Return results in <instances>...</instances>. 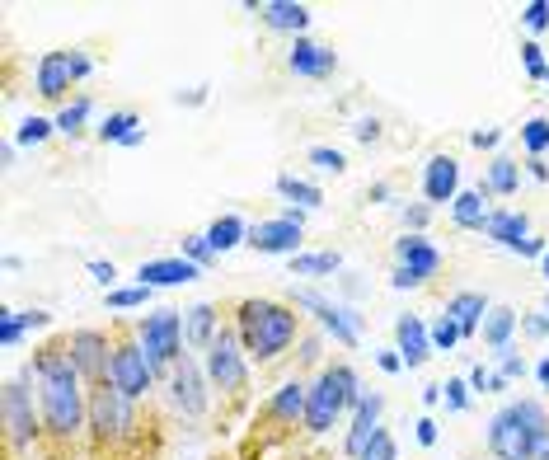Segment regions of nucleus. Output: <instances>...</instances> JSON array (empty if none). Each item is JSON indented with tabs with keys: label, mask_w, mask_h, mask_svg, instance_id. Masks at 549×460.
<instances>
[{
	"label": "nucleus",
	"mask_w": 549,
	"mask_h": 460,
	"mask_svg": "<svg viewBox=\"0 0 549 460\" xmlns=\"http://www.w3.org/2000/svg\"><path fill=\"white\" fill-rule=\"evenodd\" d=\"M33 376H38V390H43V423L52 437L61 442H71L80 428H85V418H90V399H85V376L76 371L71 353H66V343L61 348H43V353L33 357Z\"/></svg>",
	"instance_id": "f257e3e1"
},
{
	"label": "nucleus",
	"mask_w": 549,
	"mask_h": 460,
	"mask_svg": "<svg viewBox=\"0 0 549 460\" xmlns=\"http://www.w3.org/2000/svg\"><path fill=\"white\" fill-rule=\"evenodd\" d=\"M488 451L498 460H549V414L540 399H517L493 414Z\"/></svg>",
	"instance_id": "f03ea898"
},
{
	"label": "nucleus",
	"mask_w": 549,
	"mask_h": 460,
	"mask_svg": "<svg viewBox=\"0 0 549 460\" xmlns=\"http://www.w3.org/2000/svg\"><path fill=\"white\" fill-rule=\"evenodd\" d=\"M240 343L249 357H259V362H273L277 353H287V343L296 338V310L277 306V301H259V296H249L240 301Z\"/></svg>",
	"instance_id": "7ed1b4c3"
},
{
	"label": "nucleus",
	"mask_w": 549,
	"mask_h": 460,
	"mask_svg": "<svg viewBox=\"0 0 549 460\" xmlns=\"http://www.w3.org/2000/svg\"><path fill=\"white\" fill-rule=\"evenodd\" d=\"M357 376L352 367H324L320 381L310 385V404H305V428L310 432H329L338 423V414L357 404Z\"/></svg>",
	"instance_id": "20e7f679"
},
{
	"label": "nucleus",
	"mask_w": 549,
	"mask_h": 460,
	"mask_svg": "<svg viewBox=\"0 0 549 460\" xmlns=\"http://www.w3.org/2000/svg\"><path fill=\"white\" fill-rule=\"evenodd\" d=\"M137 343L146 348V357H151V367H174L179 362V343H183V320L179 310H155V315H146V320L137 324Z\"/></svg>",
	"instance_id": "39448f33"
},
{
	"label": "nucleus",
	"mask_w": 549,
	"mask_h": 460,
	"mask_svg": "<svg viewBox=\"0 0 549 460\" xmlns=\"http://www.w3.org/2000/svg\"><path fill=\"white\" fill-rule=\"evenodd\" d=\"M207 381L216 385V390H244V381H249V367H244V343L230 329H221V334L212 338V348H207Z\"/></svg>",
	"instance_id": "423d86ee"
},
{
	"label": "nucleus",
	"mask_w": 549,
	"mask_h": 460,
	"mask_svg": "<svg viewBox=\"0 0 549 460\" xmlns=\"http://www.w3.org/2000/svg\"><path fill=\"white\" fill-rule=\"evenodd\" d=\"M66 353H71L76 371L94 390L113 381V353H108V338L99 334V329H76V334L66 338Z\"/></svg>",
	"instance_id": "0eeeda50"
},
{
	"label": "nucleus",
	"mask_w": 549,
	"mask_h": 460,
	"mask_svg": "<svg viewBox=\"0 0 549 460\" xmlns=\"http://www.w3.org/2000/svg\"><path fill=\"white\" fill-rule=\"evenodd\" d=\"M395 254H399V268L390 282H395L399 292H404V287H423L427 277L442 268V249L432 245V240H423V235H404L395 245Z\"/></svg>",
	"instance_id": "6e6552de"
},
{
	"label": "nucleus",
	"mask_w": 549,
	"mask_h": 460,
	"mask_svg": "<svg viewBox=\"0 0 549 460\" xmlns=\"http://www.w3.org/2000/svg\"><path fill=\"white\" fill-rule=\"evenodd\" d=\"M291 301L301 310H315V320L324 324V334H334L343 348H357L362 343V320L352 315L348 306H338V301H329V296H320V292H291Z\"/></svg>",
	"instance_id": "1a4fd4ad"
},
{
	"label": "nucleus",
	"mask_w": 549,
	"mask_h": 460,
	"mask_svg": "<svg viewBox=\"0 0 549 460\" xmlns=\"http://www.w3.org/2000/svg\"><path fill=\"white\" fill-rule=\"evenodd\" d=\"M108 385L127 399H141L155 385V367L141 343H118V348H113V381Z\"/></svg>",
	"instance_id": "9d476101"
},
{
	"label": "nucleus",
	"mask_w": 549,
	"mask_h": 460,
	"mask_svg": "<svg viewBox=\"0 0 549 460\" xmlns=\"http://www.w3.org/2000/svg\"><path fill=\"white\" fill-rule=\"evenodd\" d=\"M301 230H305V212L301 207H287L282 216L259 221V226L249 230V245L259 249V254H291V259H296V249H301Z\"/></svg>",
	"instance_id": "9b49d317"
},
{
	"label": "nucleus",
	"mask_w": 549,
	"mask_h": 460,
	"mask_svg": "<svg viewBox=\"0 0 549 460\" xmlns=\"http://www.w3.org/2000/svg\"><path fill=\"white\" fill-rule=\"evenodd\" d=\"M5 437H10L15 451H24L38 437V414H33V395L24 385V376L5 381Z\"/></svg>",
	"instance_id": "f8f14e48"
},
{
	"label": "nucleus",
	"mask_w": 549,
	"mask_h": 460,
	"mask_svg": "<svg viewBox=\"0 0 549 460\" xmlns=\"http://www.w3.org/2000/svg\"><path fill=\"white\" fill-rule=\"evenodd\" d=\"M90 428L99 432V437H122L127 428H137L132 423V399L118 395L113 385H99V390H90Z\"/></svg>",
	"instance_id": "ddd939ff"
},
{
	"label": "nucleus",
	"mask_w": 549,
	"mask_h": 460,
	"mask_svg": "<svg viewBox=\"0 0 549 460\" xmlns=\"http://www.w3.org/2000/svg\"><path fill=\"white\" fill-rule=\"evenodd\" d=\"M202 376L207 367H198L193 357H179L174 367H169V390H174V409L188 418H198L207 409V390H202Z\"/></svg>",
	"instance_id": "4468645a"
},
{
	"label": "nucleus",
	"mask_w": 549,
	"mask_h": 460,
	"mask_svg": "<svg viewBox=\"0 0 549 460\" xmlns=\"http://www.w3.org/2000/svg\"><path fill=\"white\" fill-rule=\"evenodd\" d=\"M287 66L305 80H324V76H334L338 71V52L334 47H324V43H310V38H296Z\"/></svg>",
	"instance_id": "2eb2a0df"
},
{
	"label": "nucleus",
	"mask_w": 549,
	"mask_h": 460,
	"mask_svg": "<svg viewBox=\"0 0 549 460\" xmlns=\"http://www.w3.org/2000/svg\"><path fill=\"white\" fill-rule=\"evenodd\" d=\"M423 193H427V207L460 198V165L451 160V155H432V160H427V169H423Z\"/></svg>",
	"instance_id": "dca6fc26"
},
{
	"label": "nucleus",
	"mask_w": 549,
	"mask_h": 460,
	"mask_svg": "<svg viewBox=\"0 0 549 460\" xmlns=\"http://www.w3.org/2000/svg\"><path fill=\"white\" fill-rule=\"evenodd\" d=\"M381 409H385L381 395H362V399H357V418H352V428H348V456L352 460H362V451L371 446V437L381 432Z\"/></svg>",
	"instance_id": "f3484780"
},
{
	"label": "nucleus",
	"mask_w": 549,
	"mask_h": 460,
	"mask_svg": "<svg viewBox=\"0 0 549 460\" xmlns=\"http://www.w3.org/2000/svg\"><path fill=\"white\" fill-rule=\"evenodd\" d=\"M198 273H202V268H198V263H188L183 254H179V259H146L137 268L141 287H151V292H155V287H183V282H193Z\"/></svg>",
	"instance_id": "a211bd4d"
},
{
	"label": "nucleus",
	"mask_w": 549,
	"mask_h": 460,
	"mask_svg": "<svg viewBox=\"0 0 549 460\" xmlns=\"http://www.w3.org/2000/svg\"><path fill=\"white\" fill-rule=\"evenodd\" d=\"M395 343H399L404 367H423L427 353H432V334L423 329V320H418V315H399V320H395Z\"/></svg>",
	"instance_id": "6ab92c4d"
},
{
	"label": "nucleus",
	"mask_w": 549,
	"mask_h": 460,
	"mask_svg": "<svg viewBox=\"0 0 549 460\" xmlns=\"http://www.w3.org/2000/svg\"><path fill=\"white\" fill-rule=\"evenodd\" d=\"M249 10L277 33H301L305 24H310V10L296 5V0H268V5H249Z\"/></svg>",
	"instance_id": "aec40b11"
},
{
	"label": "nucleus",
	"mask_w": 549,
	"mask_h": 460,
	"mask_svg": "<svg viewBox=\"0 0 549 460\" xmlns=\"http://www.w3.org/2000/svg\"><path fill=\"white\" fill-rule=\"evenodd\" d=\"M71 52H47L43 62H38V94L43 99H61V94L71 90Z\"/></svg>",
	"instance_id": "412c9836"
},
{
	"label": "nucleus",
	"mask_w": 549,
	"mask_h": 460,
	"mask_svg": "<svg viewBox=\"0 0 549 460\" xmlns=\"http://www.w3.org/2000/svg\"><path fill=\"white\" fill-rule=\"evenodd\" d=\"M484 235H488V240H498L503 249H512V254H517L521 240H531V221H526L521 212H488Z\"/></svg>",
	"instance_id": "4be33fe9"
},
{
	"label": "nucleus",
	"mask_w": 549,
	"mask_h": 460,
	"mask_svg": "<svg viewBox=\"0 0 549 460\" xmlns=\"http://www.w3.org/2000/svg\"><path fill=\"white\" fill-rule=\"evenodd\" d=\"M305 404H310V385L282 381L273 390V399H268V414L282 418V423H296V418H305Z\"/></svg>",
	"instance_id": "5701e85b"
},
{
	"label": "nucleus",
	"mask_w": 549,
	"mask_h": 460,
	"mask_svg": "<svg viewBox=\"0 0 549 460\" xmlns=\"http://www.w3.org/2000/svg\"><path fill=\"white\" fill-rule=\"evenodd\" d=\"M488 310H493V306H488V301H484L479 292H456L451 301H446V315H451V320L460 324V334H465V338H470L474 329H479V324L488 320Z\"/></svg>",
	"instance_id": "b1692460"
},
{
	"label": "nucleus",
	"mask_w": 549,
	"mask_h": 460,
	"mask_svg": "<svg viewBox=\"0 0 549 460\" xmlns=\"http://www.w3.org/2000/svg\"><path fill=\"white\" fill-rule=\"evenodd\" d=\"M207 245H212V254H226V249H235V245H249V226H244L235 212L216 216L212 226H207Z\"/></svg>",
	"instance_id": "393cba45"
},
{
	"label": "nucleus",
	"mask_w": 549,
	"mask_h": 460,
	"mask_svg": "<svg viewBox=\"0 0 549 460\" xmlns=\"http://www.w3.org/2000/svg\"><path fill=\"white\" fill-rule=\"evenodd\" d=\"M517 310L512 306H493L484 320V343L493 348V353H503V348H512V334H517Z\"/></svg>",
	"instance_id": "a878e982"
},
{
	"label": "nucleus",
	"mask_w": 549,
	"mask_h": 460,
	"mask_svg": "<svg viewBox=\"0 0 549 460\" xmlns=\"http://www.w3.org/2000/svg\"><path fill=\"white\" fill-rule=\"evenodd\" d=\"M137 113L132 108H118V113H108L104 127H99V141H118V146H141V132H137Z\"/></svg>",
	"instance_id": "bb28decb"
},
{
	"label": "nucleus",
	"mask_w": 549,
	"mask_h": 460,
	"mask_svg": "<svg viewBox=\"0 0 549 460\" xmlns=\"http://www.w3.org/2000/svg\"><path fill=\"white\" fill-rule=\"evenodd\" d=\"M183 338L193 343V348H212V338H216V306H193L188 310V320H183Z\"/></svg>",
	"instance_id": "cd10ccee"
},
{
	"label": "nucleus",
	"mask_w": 549,
	"mask_h": 460,
	"mask_svg": "<svg viewBox=\"0 0 549 460\" xmlns=\"http://www.w3.org/2000/svg\"><path fill=\"white\" fill-rule=\"evenodd\" d=\"M277 193L287 202H296V207H320L324 193L310 179H296V174H277Z\"/></svg>",
	"instance_id": "c85d7f7f"
},
{
	"label": "nucleus",
	"mask_w": 549,
	"mask_h": 460,
	"mask_svg": "<svg viewBox=\"0 0 549 460\" xmlns=\"http://www.w3.org/2000/svg\"><path fill=\"white\" fill-rule=\"evenodd\" d=\"M451 212H456V226H465V230H484V221H488L484 193H460V198L451 202Z\"/></svg>",
	"instance_id": "c756f323"
},
{
	"label": "nucleus",
	"mask_w": 549,
	"mask_h": 460,
	"mask_svg": "<svg viewBox=\"0 0 549 460\" xmlns=\"http://www.w3.org/2000/svg\"><path fill=\"white\" fill-rule=\"evenodd\" d=\"M517 184H521V169H517V160H507V155H498L493 165H488V193H517Z\"/></svg>",
	"instance_id": "7c9ffc66"
},
{
	"label": "nucleus",
	"mask_w": 549,
	"mask_h": 460,
	"mask_svg": "<svg viewBox=\"0 0 549 460\" xmlns=\"http://www.w3.org/2000/svg\"><path fill=\"white\" fill-rule=\"evenodd\" d=\"M338 254H296L291 259V277H320V273H334L338 268Z\"/></svg>",
	"instance_id": "2f4dec72"
},
{
	"label": "nucleus",
	"mask_w": 549,
	"mask_h": 460,
	"mask_svg": "<svg viewBox=\"0 0 549 460\" xmlns=\"http://www.w3.org/2000/svg\"><path fill=\"white\" fill-rule=\"evenodd\" d=\"M521 146L531 151V160H540L549 151V118H531V123L521 127Z\"/></svg>",
	"instance_id": "473e14b6"
},
{
	"label": "nucleus",
	"mask_w": 549,
	"mask_h": 460,
	"mask_svg": "<svg viewBox=\"0 0 549 460\" xmlns=\"http://www.w3.org/2000/svg\"><path fill=\"white\" fill-rule=\"evenodd\" d=\"M151 301V287H113L108 292V310H137V306H146Z\"/></svg>",
	"instance_id": "72a5a7b5"
},
{
	"label": "nucleus",
	"mask_w": 549,
	"mask_h": 460,
	"mask_svg": "<svg viewBox=\"0 0 549 460\" xmlns=\"http://www.w3.org/2000/svg\"><path fill=\"white\" fill-rule=\"evenodd\" d=\"M85 118H90V99H76V104H66V108L57 113V132L76 137L80 127H85Z\"/></svg>",
	"instance_id": "f704fd0d"
},
{
	"label": "nucleus",
	"mask_w": 549,
	"mask_h": 460,
	"mask_svg": "<svg viewBox=\"0 0 549 460\" xmlns=\"http://www.w3.org/2000/svg\"><path fill=\"white\" fill-rule=\"evenodd\" d=\"M52 132H57V123H47V118H24L19 132H15V141H19V146H43Z\"/></svg>",
	"instance_id": "c9c22d12"
},
{
	"label": "nucleus",
	"mask_w": 549,
	"mask_h": 460,
	"mask_svg": "<svg viewBox=\"0 0 549 460\" xmlns=\"http://www.w3.org/2000/svg\"><path fill=\"white\" fill-rule=\"evenodd\" d=\"M24 329H29L24 310H0V343H5V348H15L19 338H24Z\"/></svg>",
	"instance_id": "e433bc0d"
},
{
	"label": "nucleus",
	"mask_w": 549,
	"mask_h": 460,
	"mask_svg": "<svg viewBox=\"0 0 549 460\" xmlns=\"http://www.w3.org/2000/svg\"><path fill=\"white\" fill-rule=\"evenodd\" d=\"M460 338H465V334H460V324L451 320V315H442V320L432 324V348H442V353H451V348H456Z\"/></svg>",
	"instance_id": "4c0bfd02"
},
{
	"label": "nucleus",
	"mask_w": 549,
	"mask_h": 460,
	"mask_svg": "<svg viewBox=\"0 0 549 460\" xmlns=\"http://www.w3.org/2000/svg\"><path fill=\"white\" fill-rule=\"evenodd\" d=\"M521 66L531 80H545L549 76V62H545V47L540 43H521Z\"/></svg>",
	"instance_id": "58836bf2"
},
{
	"label": "nucleus",
	"mask_w": 549,
	"mask_h": 460,
	"mask_svg": "<svg viewBox=\"0 0 549 460\" xmlns=\"http://www.w3.org/2000/svg\"><path fill=\"white\" fill-rule=\"evenodd\" d=\"M310 165L324 169V174H343L348 160H343V151H334V146H310Z\"/></svg>",
	"instance_id": "ea45409f"
},
{
	"label": "nucleus",
	"mask_w": 549,
	"mask_h": 460,
	"mask_svg": "<svg viewBox=\"0 0 549 460\" xmlns=\"http://www.w3.org/2000/svg\"><path fill=\"white\" fill-rule=\"evenodd\" d=\"M183 259L198 263V268H207V263L216 259L212 245H207V235H183Z\"/></svg>",
	"instance_id": "a19ab883"
},
{
	"label": "nucleus",
	"mask_w": 549,
	"mask_h": 460,
	"mask_svg": "<svg viewBox=\"0 0 549 460\" xmlns=\"http://www.w3.org/2000/svg\"><path fill=\"white\" fill-rule=\"evenodd\" d=\"M362 460H399V451H395V437H390V432H376V437H371V446H366L362 451Z\"/></svg>",
	"instance_id": "79ce46f5"
},
{
	"label": "nucleus",
	"mask_w": 549,
	"mask_h": 460,
	"mask_svg": "<svg viewBox=\"0 0 549 460\" xmlns=\"http://www.w3.org/2000/svg\"><path fill=\"white\" fill-rule=\"evenodd\" d=\"M442 399H446V409H451V414H465V404H470V381H446Z\"/></svg>",
	"instance_id": "37998d69"
},
{
	"label": "nucleus",
	"mask_w": 549,
	"mask_h": 460,
	"mask_svg": "<svg viewBox=\"0 0 549 460\" xmlns=\"http://www.w3.org/2000/svg\"><path fill=\"white\" fill-rule=\"evenodd\" d=\"M521 24L531 33L549 29V0H531V5H521Z\"/></svg>",
	"instance_id": "c03bdc74"
},
{
	"label": "nucleus",
	"mask_w": 549,
	"mask_h": 460,
	"mask_svg": "<svg viewBox=\"0 0 549 460\" xmlns=\"http://www.w3.org/2000/svg\"><path fill=\"white\" fill-rule=\"evenodd\" d=\"M493 357H498V376H507V381L526 376V362H521L517 348H503V353H493Z\"/></svg>",
	"instance_id": "a18cd8bd"
},
{
	"label": "nucleus",
	"mask_w": 549,
	"mask_h": 460,
	"mask_svg": "<svg viewBox=\"0 0 549 460\" xmlns=\"http://www.w3.org/2000/svg\"><path fill=\"white\" fill-rule=\"evenodd\" d=\"M90 277H94V282H104L108 292H113V282H118V268H113L108 259H90Z\"/></svg>",
	"instance_id": "49530a36"
},
{
	"label": "nucleus",
	"mask_w": 549,
	"mask_h": 460,
	"mask_svg": "<svg viewBox=\"0 0 549 460\" xmlns=\"http://www.w3.org/2000/svg\"><path fill=\"white\" fill-rule=\"evenodd\" d=\"M352 137H357V141H376V137H381V118H357Z\"/></svg>",
	"instance_id": "de8ad7c7"
},
{
	"label": "nucleus",
	"mask_w": 549,
	"mask_h": 460,
	"mask_svg": "<svg viewBox=\"0 0 549 460\" xmlns=\"http://www.w3.org/2000/svg\"><path fill=\"white\" fill-rule=\"evenodd\" d=\"M526 329H531L535 338H545V334H549V301H545V310H535L531 320H526Z\"/></svg>",
	"instance_id": "09e8293b"
},
{
	"label": "nucleus",
	"mask_w": 549,
	"mask_h": 460,
	"mask_svg": "<svg viewBox=\"0 0 549 460\" xmlns=\"http://www.w3.org/2000/svg\"><path fill=\"white\" fill-rule=\"evenodd\" d=\"M498 137H503L498 127H488V132H470V141L479 146V151H493V146H498Z\"/></svg>",
	"instance_id": "8fccbe9b"
},
{
	"label": "nucleus",
	"mask_w": 549,
	"mask_h": 460,
	"mask_svg": "<svg viewBox=\"0 0 549 460\" xmlns=\"http://www.w3.org/2000/svg\"><path fill=\"white\" fill-rule=\"evenodd\" d=\"M413 428H418V442L423 446H437V423H432V418H418Z\"/></svg>",
	"instance_id": "3c124183"
},
{
	"label": "nucleus",
	"mask_w": 549,
	"mask_h": 460,
	"mask_svg": "<svg viewBox=\"0 0 549 460\" xmlns=\"http://www.w3.org/2000/svg\"><path fill=\"white\" fill-rule=\"evenodd\" d=\"M90 71H94V62H90V57H85V52H71V76H76V80H85V76H90Z\"/></svg>",
	"instance_id": "603ef678"
},
{
	"label": "nucleus",
	"mask_w": 549,
	"mask_h": 460,
	"mask_svg": "<svg viewBox=\"0 0 549 460\" xmlns=\"http://www.w3.org/2000/svg\"><path fill=\"white\" fill-rule=\"evenodd\" d=\"M427 216H432V207H427V202H418V207H404V221H409V226H427Z\"/></svg>",
	"instance_id": "864d4df0"
},
{
	"label": "nucleus",
	"mask_w": 549,
	"mask_h": 460,
	"mask_svg": "<svg viewBox=\"0 0 549 460\" xmlns=\"http://www.w3.org/2000/svg\"><path fill=\"white\" fill-rule=\"evenodd\" d=\"M376 367H381V371H390V376H395V371L404 367V357H399V348H395V353H381V357H376Z\"/></svg>",
	"instance_id": "5fc2aeb1"
},
{
	"label": "nucleus",
	"mask_w": 549,
	"mask_h": 460,
	"mask_svg": "<svg viewBox=\"0 0 549 460\" xmlns=\"http://www.w3.org/2000/svg\"><path fill=\"white\" fill-rule=\"evenodd\" d=\"M517 254H540V259H545V254H549V245H545V240H521V245H517Z\"/></svg>",
	"instance_id": "6e6d98bb"
},
{
	"label": "nucleus",
	"mask_w": 549,
	"mask_h": 460,
	"mask_svg": "<svg viewBox=\"0 0 549 460\" xmlns=\"http://www.w3.org/2000/svg\"><path fill=\"white\" fill-rule=\"evenodd\" d=\"M488 376H493V371L474 367V371H470V390H484V395H488Z\"/></svg>",
	"instance_id": "4d7b16f0"
},
{
	"label": "nucleus",
	"mask_w": 549,
	"mask_h": 460,
	"mask_svg": "<svg viewBox=\"0 0 549 460\" xmlns=\"http://www.w3.org/2000/svg\"><path fill=\"white\" fill-rule=\"evenodd\" d=\"M202 99H207V85H193L188 94L179 90V104H202Z\"/></svg>",
	"instance_id": "13d9d810"
},
{
	"label": "nucleus",
	"mask_w": 549,
	"mask_h": 460,
	"mask_svg": "<svg viewBox=\"0 0 549 460\" xmlns=\"http://www.w3.org/2000/svg\"><path fill=\"white\" fill-rule=\"evenodd\" d=\"M24 320H29V329H43L52 315H47V310H24Z\"/></svg>",
	"instance_id": "bf43d9fd"
},
{
	"label": "nucleus",
	"mask_w": 549,
	"mask_h": 460,
	"mask_svg": "<svg viewBox=\"0 0 549 460\" xmlns=\"http://www.w3.org/2000/svg\"><path fill=\"white\" fill-rule=\"evenodd\" d=\"M535 381H540V390H549V357H540V367H535Z\"/></svg>",
	"instance_id": "052dcab7"
},
{
	"label": "nucleus",
	"mask_w": 549,
	"mask_h": 460,
	"mask_svg": "<svg viewBox=\"0 0 549 460\" xmlns=\"http://www.w3.org/2000/svg\"><path fill=\"white\" fill-rule=\"evenodd\" d=\"M423 404H427V409H432V404H442V385H427V390H423Z\"/></svg>",
	"instance_id": "680f3d73"
},
{
	"label": "nucleus",
	"mask_w": 549,
	"mask_h": 460,
	"mask_svg": "<svg viewBox=\"0 0 549 460\" xmlns=\"http://www.w3.org/2000/svg\"><path fill=\"white\" fill-rule=\"evenodd\" d=\"M531 179H540V184L549 179V165H545V160H531Z\"/></svg>",
	"instance_id": "e2e57ef3"
},
{
	"label": "nucleus",
	"mask_w": 549,
	"mask_h": 460,
	"mask_svg": "<svg viewBox=\"0 0 549 460\" xmlns=\"http://www.w3.org/2000/svg\"><path fill=\"white\" fill-rule=\"evenodd\" d=\"M540 268H545V282H549V254H545V259H540Z\"/></svg>",
	"instance_id": "0e129e2a"
},
{
	"label": "nucleus",
	"mask_w": 549,
	"mask_h": 460,
	"mask_svg": "<svg viewBox=\"0 0 549 460\" xmlns=\"http://www.w3.org/2000/svg\"><path fill=\"white\" fill-rule=\"evenodd\" d=\"M545 80H549V76H545Z\"/></svg>",
	"instance_id": "69168bd1"
}]
</instances>
